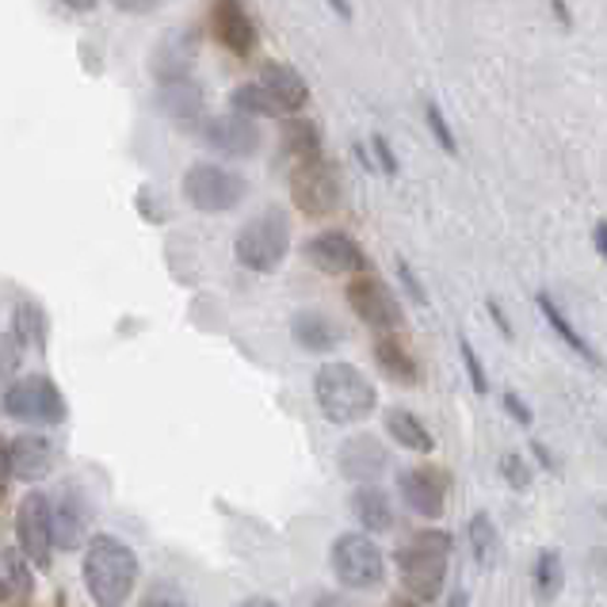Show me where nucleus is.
Masks as SVG:
<instances>
[{
    "instance_id": "f704fd0d",
    "label": "nucleus",
    "mask_w": 607,
    "mask_h": 607,
    "mask_svg": "<svg viewBox=\"0 0 607 607\" xmlns=\"http://www.w3.org/2000/svg\"><path fill=\"white\" fill-rule=\"evenodd\" d=\"M142 607H188V600H183L172 585H157V588H149L146 593V604Z\"/></svg>"
},
{
    "instance_id": "2eb2a0df",
    "label": "nucleus",
    "mask_w": 607,
    "mask_h": 607,
    "mask_svg": "<svg viewBox=\"0 0 607 607\" xmlns=\"http://www.w3.org/2000/svg\"><path fill=\"white\" fill-rule=\"evenodd\" d=\"M397 485H402L405 505H409L417 516H425V520H439V516H443V508H447V474L443 470H436V467L402 470Z\"/></svg>"
},
{
    "instance_id": "49530a36",
    "label": "nucleus",
    "mask_w": 607,
    "mask_h": 607,
    "mask_svg": "<svg viewBox=\"0 0 607 607\" xmlns=\"http://www.w3.org/2000/svg\"><path fill=\"white\" fill-rule=\"evenodd\" d=\"M470 600H467V593H454L451 596V604H447V607H467Z\"/></svg>"
},
{
    "instance_id": "7ed1b4c3",
    "label": "nucleus",
    "mask_w": 607,
    "mask_h": 607,
    "mask_svg": "<svg viewBox=\"0 0 607 607\" xmlns=\"http://www.w3.org/2000/svg\"><path fill=\"white\" fill-rule=\"evenodd\" d=\"M447 565H451V535L439 531V527H425L417 531L402 550H397V570L402 581L409 588L413 600L432 604L443 593L447 581Z\"/></svg>"
},
{
    "instance_id": "c03bdc74",
    "label": "nucleus",
    "mask_w": 607,
    "mask_h": 607,
    "mask_svg": "<svg viewBox=\"0 0 607 607\" xmlns=\"http://www.w3.org/2000/svg\"><path fill=\"white\" fill-rule=\"evenodd\" d=\"M550 8H554V15H558V20H562V27H570V12H565V4H562V0H550Z\"/></svg>"
},
{
    "instance_id": "72a5a7b5",
    "label": "nucleus",
    "mask_w": 607,
    "mask_h": 607,
    "mask_svg": "<svg viewBox=\"0 0 607 607\" xmlns=\"http://www.w3.org/2000/svg\"><path fill=\"white\" fill-rule=\"evenodd\" d=\"M501 474H505V482L513 485V490H527V485H531V467H527L520 454H505V459H501Z\"/></svg>"
},
{
    "instance_id": "a19ab883",
    "label": "nucleus",
    "mask_w": 607,
    "mask_h": 607,
    "mask_svg": "<svg viewBox=\"0 0 607 607\" xmlns=\"http://www.w3.org/2000/svg\"><path fill=\"white\" fill-rule=\"evenodd\" d=\"M596 249H600V257L607 260V222H600V226H596Z\"/></svg>"
},
{
    "instance_id": "a211bd4d",
    "label": "nucleus",
    "mask_w": 607,
    "mask_h": 607,
    "mask_svg": "<svg viewBox=\"0 0 607 607\" xmlns=\"http://www.w3.org/2000/svg\"><path fill=\"white\" fill-rule=\"evenodd\" d=\"M8 467L20 482H43L54 467V443L38 432H23L8 443Z\"/></svg>"
},
{
    "instance_id": "c9c22d12",
    "label": "nucleus",
    "mask_w": 607,
    "mask_h": 607,
    "mask_svg": "<svg viewBox=\"0 0 607 607\" xmlns=\"http://www.w3.org/2000/svg\"><path fill=\"white\" fill-rule=\"evenodd\" d=\"M371 149H374V157H379V169L386 176H397V157H394V149H390V142L382 138V134H374L371 138Z\"/></svg>"
},
{
    "instance_id": "39448f33",
    "label": "nucleus",
    "mask_w": 607,
    "mask_h": 607,
    "mask_svg": "<svg viewBox=\"0 0 607 607\" xmlns=\"http://www.w3.org/2000/svg\"><path fill=\"white\" fill-rule=\"evenodd\" d=\"M4 413L20 425L54 428L66 420V394L50 374H23L4 390Z\"/></svg>"
},
{
    "instance_id": "f8f14e48",
    "label": "nucleus",
    "mask_w": 607,
    "mask_h": 607,
    "mask_svg": "<svg viewBox=\"0 0 607 607\" xmlns=\"http://www.w3.org/2000/svg\"><path fill=\"white\" fill-rule=\"evenodd\" d=\"M306 260L325 276H363L367 257L345 229H325L306 241Z\"/></svg>"
},
{
    "instance_id": "c85d7f7f",
    "label": "nucleus",
    "mask_w": 607,
    "mask_h": 607,
    "mask_svg": "<svg viewBox=\"0 0 607 607\" xmlns=\"http://www.w3.org/2000/svg\"><path fill=\"white\" fill-rule=\"evenodd\" d=\"M470 547H474L477 562H490L493 550H497V531H493V520L485 513H477L474 520H470Z\"/></svg>"
},
{
    "instance_id": "79ce46f5",
    "label": "nucleus",
    "mask_w": 607,
    "mask_h": 607,
    "mask_svg": "<svg viewBox=\"0 0 607 607\" xmlns=\"http://www.w3.org/2000/svg\"><path fill=\"white\" fill-rule=\"evenodd\" d=\"M61 4L74 8V12H92V8L100 4V0H61Z\"/></svg>"
},
{
    "instance_id": "412c9836",
    "label": "nucleus",
    "mask_w": 607,
    "mask_h": 607,
    "mask_svg": "<svg viewBox=\"0 0 607 607\" xmlns=\"http://www.w3.org/2000/svg\"><path fill=\"white\" fill-rule=\"evenodd\" d=\"M374 363H379V371L386 374L390 382H397V386H417L420 382L417 359L409 356V348H405L397 337L374 340Z\"/></svg>"
},
{
    "instance_id": "6e6552de",
    "label": "nucleus",
    "mask_w": 607,
    "mask_h": 607,
    "mask_svg": "<svg viewBox=\"0 0 607 607\" xmlns=\"http://www.w3.org/2000/svg\"><path fill=\"white\" fill-rule=\"evenodd\" d=\"M291 199L306 218H329L340 211L345 199V183H340V169L325 157L306 165H294L291 172Z\"/></svg>"
},
{
    "instance_id": "cd10ccee",
    "label": "nucleus",
    "mask_w": 607,
    "mask_h": 607,
    "mask_svg": "<svg viewBox=\"0 0 607 607\" xmlns=\"http://www.w3.org/2000/svg\"><path fill=\"white\" fill-rule=\"evenodd\" d=\"M229 108H234L237 115H249V119L276 115V108H271V100L263 95L260 85H237L234 95H229Z\"/></svg>"
},
{
    "instance_id": "e433bc0d",
    "label": "nucleus",
    "mask_w": 607,
    "mask_h": 607,
    "mask_svg": "<svg viewBox=\"0 0 607 607\" xmlns=\"http://www.w3.org/2000/svg\"><path fill=\"white\" fill-rule=\"evenodd\" d=\"M397 276H402V283H405V291L413 294L417 302H428V294H425V286H420V279L413 276V268L405 260H397Z\"/></svg>"
},
{
    "instance_id": "de8ad7c7",
    "label": "nucleus",
    "mask_w": 607,
    "mask_h": 607,
    "mask_svg": "<svg viewBox=\"0 0 607 607\" xmlns=\"http://www.w3.org/2000/svg\"><path fill=\"white\" fill-rule=\"evenodd\" d=\"M390 607H417V600H394Z\"/></svg>"
},
{
    "instance_id": "4be33fe9",
    "label": "nucleus",
    "mask_w": 607,
    "mask_h": 607,
    "mask_svg": "<svg viewBox=\"0 0 607 607\" xmlns=\"http://www.w3.org/2000/svg\"><path fill=\"white\" fill-rule=\"evenodd\" d=\"M279 149H283V157L286 161H294V165L317 161V157H322V131H317V123H310V119L291 115L283 123Z\"/></svg>"
},
{
    "instance_id": "0eeeda50",
    "label": "nucleus",
    "mask_w": 607,
    "mask_h": 607,
    "mask_svg": "<svg viewBox=\"0 0 607 607\" xmlns=\"http://www.w3.org/2000/svg\"><path fill=\"white\" fill-rule=\"evenodd\" d=\"M249 195V183L245 176L222 169V165H211V161H199L183 172V199H188L195 211L203 214H226L234 211L241 199Z\"/></svg>"
},
{
    "instance_id": "37998d69",
    "label": "nucleus",
    "mask_w": 607,
    "mask_h": 607,
    "mask_svg": "<svg viewBox=\"0 0 607 607\" xmlns=\"http://www.w3.org/2000/svg\"><path fill=\"white\" fill-rule=\"evenodd\" d=\"M237 607H279V604L271 600V596H249V600H241Z\"/></svg>"
},
{
    "instance_id": "58836bf2",
    "label": "nucleus",
    "mask_w": 607,
    "mask_h": 607,
    "mask_svg": "<svg viewBox=\"0 0 607 607\" xmlns=\"http://www.w3.org/2000/svg\"><path fill=\"white\" fill-rule=\"evenodd\" d=\"M505 409L513 413V417L520 420L524 428H531V420H535V417H531V409H527V405H524V402H520V397H516V394H505Z\"/></svg>"
},
{
    "instance_id": "1a4fd4ad",
    "label": "nucleus",
    "mask_w": 607,
    "mask_h": 607,
    "mask_svg": "<svg viewBox=\"0 0 607 607\" xmlns=\"http://www.w3.org/2000/svg\"><path fill=\"white\" fill-rule=\"evenodd\" d=\"M348 306L356 310V317L367 325V329H374L379 337H394L397 329L405 325V314H402V302L394 299V291H390L382 279L374 276H356L348 283Z\"/></svg>"
},
{
    "instance_id": "c756f323",
    "label": "nucleus",
    "mask_w": 607,
    "mask_h": 607,
    "mask_svg": "<svg viewBox=\"0 0 607 607\" xmlns=\"http://www.w3.org/2000/svg\"><path fill=\"white\" fill-rule=\"evenodd\" d=\"M425 123H428V131H432V138L439 142V149H443L447 157L459 154V142H454V134H451V126H447L443 111H439L432 100L425 103Z\"/></svg>"
},
{
    "instance_id": "b1692460",
    "label": "nucleus",
    "mask_w": 607,
    "mask_h": 607,
    "mask_svg": "<svg viewBox=\"0 0 607 607\" xmlns=\"http://www.w3.org/2000/svg\"><path fill=\"white\" fill-rule=\"evenodd\" d=\"M291 333H294V340H299V348H306V351H333L340 345V329L322 314V310H302V314H294Z\"/></svg>"
},
{
    "instance_id": "f03ea898",
    "label": "nucleus",
    "mask_w": 607,
    "mask_h": 607,
    "mask_svg": "<svg viewBox=\"0 0 607 607\" xmlns=\"http://www.w3.org/2000/svg\"><path fill=\"white\" fill-rule=\"evenodd\" d=\"M314 397L317 409L325 413V420L345 428L367 420L374 413V405H379V394L367 382V374L351 363H325L314 374Z\"/></svg>"
},
{
    "instance_id": "a18cd8bd",
    "label": "nucleus",
    "mask_w": 607,
    "mask_h": 607,
    "mask_svg": "<svg viewBox=\"0 0 607 607\" xmlns=\"http://www.w3.org/2000/svg\"><path fill=\"white\" fill-rule=\"evenodd\" d=\"M329 4H333V12H337L340 20H351V4H348V0H329Z\"/></svg>"
},
{
    "instance_id": "a878e982",
    "label": "nucleus",
    "mask_w": 607,
    "mask_h": 607,
    "mask_svg": "<svg viewBox=\"0 0 607 607\" xmlns=\"http://www.w3.org/2000/svg\"><path fill=\"white\" fill-rule=\"evenodd\" d=\"M539 310H542V317H547V325H550V329H554L558 337L565 340V348H573V351H577V356L585 359V363L600 367V356H596V348L588 345V340L581 337L577 329H573V325H570V317L562 314V306H558V302L550 299V294H539Z\"/></svg>"
},
{
    "instance_id": "5701e85b",
    "label": "nucleus",
    "mask_w": 607,
    "mask_h": 607,
    "mask_svg": "<svg viewBox=\"0 0 607 607\" xmlns=\"http://www.w3.org/2000/svg\"><path fill=\"white\" fill-rule=\"evenodd\" d=\"M351 513L371 535H382L394 527V505H390L386 490H379V485H359L351 493Z\"/></svg>"
},
{
    "instance_id": "9d476101",
    "label": "nucleus",
    "mask_w": 607,
    "mask_h": 607,
    "mask_svg": "<svg viewBox=\"0 0 607 607\" xmlns=\"http://www.w3.org/2000/svg\"><path fill=\"white\" fill-rule=\"evenodd\" d=\"M15 539L20 550L35 570L54 565V527H50V497L46 493H27L15 513Z\"/></svg>"
},
{
    "instance_id": "473e14b6",
    "label": "nucleus",
    "mask_w": 607,
    "mask_h": 607,
    "mask_svg": "<svg viewBox=\"0 0 607 607\" xmlns=\"http://www.w3.org/2000/svg\"><path fill=\"white\" fill-rule=\"evenodd\" d=\"M459 351H462V363H467V374H470V386H474V394H490V379H485L482 359H477L474 345H470L467 337H459Z\"/></svg>"
},
{
    "instance_id": "aec40b11",
    "label": "nucleus",
    "mask_w": 607,
    "mask_h": 607,
    "mask_svg": "<svg viewBox=\"0 0 607 607\" xmlns=\"http://www.w3.org/2000/svg\"><path fill=\"white\" fill-rule=\"evenodd\" d=\"M161 108L176 126H183V131H195V126L203 131V92L191 81L161 85Z\"/></svg>"
},
{
    "instance_id": "f3484780",
    "label": "nucleus",
    "mask_w": 607,
    "mask_h": 607,
    "mask_svg": "<svg viewBox=\"0 0 607 607\" xmlns=\"http://www.w3.org/2000/svg\"><path fill=\"white\" fill-rule=\"evenodd\" d=\"M257 85L263 88V95L271 100L276 115H299V111L310 103L306 77H302L294 66H283V61H268V66L260 69V81Z\"/></svg>"
},
{
    "instance_id": "9b49d317",
    "label": "nucleus",
    "mask_w": 607,
    "mask_h": 607,
    "mask_svg": "<svg viewBox=\"0 0 607 607\" xmlns=\"http://www.w3.org/2000/svg\"><path fill=\"white\" fill-rule=\"evenodd\" d=\"M211 31L234 58H252L260 46V27L245 0H214L211 4Z\"/></svg>"
},
{
    "instance_id": "4c0bfd02",
    "label": "nucleus",
    "mask_w": 607,
    "mask_h": 607,
    "mask_svg": "<svg viewBox=\"0 0 607 607\" xmlns=\"http://www.w3.org/2000/svg\"><path fill=\"white\" fill-rule=\"evenodd\" d=\"M111 4L126 15H149L154 8H161V0H111Z\"/></svg>"
},
{
    "instance_id": "f257e3e1",
    "label": "nucleus",
    "mask_w": 607,
    "mask_h": 607,
    "mask_svg": "<svg viewBox=\"0 0 607 607\" xmlns=\"http://www.w3.org/2000/svg\"><path fill=\"white\" fill-rule=\"evenodd\" d=\"M85 588L100 607H123L138 588V554L119 535H92L85 547Z\"/></svg>"
},
{
    "instance_id": "4468645a",
    "label": "nucleus",
    "mask_w": 607,
    "mask_h": 607,
    "mask_svg": "<svg viewBox=\"0 0 607 607\" xmlns=\"http://www.w3.org/2000/svg\"><path fill=\"white\" fill-rule=\"evenodd\" d=\"M337 462H340V474L348 482H359V485H374L390 467V454L386 447L379 443L374 436L359 432V436H348L337 451Z\"/></svg>"
},
{
    "instance_id": "ea45409f",
    "label": "nucleus",
    "mask_w": 607,
    "mask_h": 607,
    "mask_svg": "<svg viewBox=\"0 0 607 607\" xmlns=\"http://www.w3.org/2000/svg\"><path fill=\"white\" fill-rule=\"evenodd\" d=\"M490 317H493V322H497V329L505 333V337H513V329H508V322H505V314H501L497 302H490Z\"/></svg>"
},
{
    "instance_id": "6ab92c4d",
    "label": "nucleus",
    "mask_w": 607,
    "mask_h": 607,
    "mask_svg": "<svg viewBox=\"0 0 607 607\" xmlns=\"http://www.w3.org/2000/svg\"><path fill=\"white\" fill-rule=\"evenodd\" d=\"M195 69V35L191 31H172L165 35V43L154 50V77L161 85L188 81Z\"/></svg>"
},
{
    "instance_id": "7c9ffc66",
    "label": "nucleus",
    "mask_w": 607,
    "mask_h": 607,
    "mask_svg": "<svg viewBox=\"0 0 607 607\" xmlns=\"http://www.w3.org/2000/svg\"><path fill=\"white\" fill-rule=\"evenodd\" d=\"M4 585H12V596H20V600L31 596V573L23 570L20 554H4Z\"/></svg>"
},
{
    "instance_id": "393cba45",
    "label": "nucleus",
    "mask_w": 607,
    "mask_h": 607,
    "mask_svg": "<svg viewBox=\"0 0 607 607\" xmlns=\"http://www.w3.org/2000/svg\"><path fill=\"white\" fill-rule=\"evenodd\" d=\"M386 432L397 447H405V451L432 454V447H436V439L425 428V420L409 409H386Z\"/></svg>"
},
{
    "instance_id": "423d86ee",
    "label": "nucleus",
    "mask_w": 607,
    "mask_h": 607,
    "mask_svg": "<svg viewBox=\"0 0 607 607\" xmlns=\"http://www.w3.org/2000/svg\"><path fill=\"white\" fill-rule=\"evenodd\" d=\"M333 573L345 588L356 593H374L386 581V558H382L379 542L363 531H348L333 542Z\"/></svg>"
},
{
    "instance_id": "ddd939ff",
    "label": "nucleus",
    "mask_w": 607,
    "mask_h": 607,
    "mask_svg": "<svg viewBox=\"0 0 607 607\" xmlns=\"http://www.w3.org/2000/svg\"><path fill=\"white\" fill-rule=\"evenodd\" d=\"M203 138L206 146L214 149V154L222 157H252L260 149L263 134L257 126V119L249 115H237V111H229V115H218V119H206L203 123Z\"/></svg>"
},
{
    "instance_id": "20e7f679",
    "label": "nucleus",
    "mask_w": 607,
    "mask_h": 607,
    "mask_svg": "<svg viewBox=\"0 0 607 607\" xmlns=\"http://www.w3.org/2000/svg\"><path fill=\"white\" fill-rule=\"evenodd\" d=\"M234 252L237 263L257 271V276L276 271L286 260V252H291V222H286V214L279 206H268L257 218H249L241 226V234H237Z\"/></svg>"
},
{
    "instance_id": "2f4dec72",
    "label": "nucleus",
    "mask_w": 607,
    "mask_h": 607,
    "mask_svg": "<svg viewBox=\"0 0 607 607\" xmlns=\"http://www.w3.org/2000/svg\"><path fill=\"white\" fill-rule=\"evenodd\" d=\"M12 329L20 340L35 337V345L43 340V314L35 306H15V317H12Z\"/></svg>"
},
{
    "instance_id": "dca6fc26",
    "label": "nucleus",
    "mask_w": 607,
    "mask_h": 607,
    "mask_svg": "<svg viewBox=\"0 0 607 607\" xmlns=\"http://www.w3.org/2000/svg\"><path fill=\"white\" fill-rule=\"evenodd\" d=\"M92 524V505H88L85 490H61L58 501H50V527H54V547L77 550Z\"/></svg>"
},
{
    "instance_id": "bb28decb",
    "label": "nucleus",
    "mask_w": 607,
    "mask_h": 607,
    "mask_svg": "<svg viewBox=\"0 0 607 607\" xmlns=\"http://www.w3.org/2000/svg\"><path fill=\"white\" fill-rule=\"evenodd\" d=\"M562 585H565L562 554L558 550H542L539 562H535V596H539V604H554L562 596Z\"/></svg>"
}]
</instances>
